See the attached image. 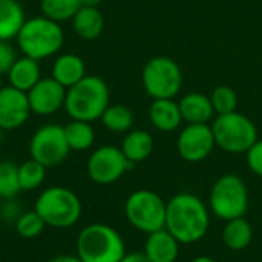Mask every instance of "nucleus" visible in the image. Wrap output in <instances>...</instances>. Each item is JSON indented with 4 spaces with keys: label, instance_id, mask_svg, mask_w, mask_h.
<instances>
[{
    "label": "nucleus",
    "instance_id": "e433bc0d",
    "mask_svg": "<svg viewBox=\"0 0 262 262\" xmlns=\"http://www.w3.org/2000/svg\"><path fill=\"white\" fill-rule=\"evenodd\" d=\"M2 135H3V129L0 127V140H2Z\"/></svg>",
    "mask_w": 262,
    "mask_h": 262
},
{
    "label": "nucleus",
    "instance_id": "c85d7f7f",
    "mask_svg": "<svg viewBox=\"0 0 262 262\" xmlns=\"http://www.w3.org/2000/svg\"><path fill=\"white\" fill-rule=\"evenodd\" d=\"M46 224L41 220V216L35 210H28L21 212L20 216L15 220V230L21 238L32 239L38 236L45 230Z\"/></svg>",
    "mask_w": 262,
    "mask_h": 262
},
{
    "label": "nucleus",
    "instance_id": "a211bd4d",
    "mask_svg": "<svg viewBox=\"0 0 262 262\" xmlns=\"http://www.w3.org/2000/svg\"><path fill=\"white\" fill-rule=\"evenodd\" d=\"M178 104L183 120H186L189 124H204L210 121L215 112L210 97L200 92L184 95Z\"/></svg>",
    "mask_w": 262,
    "mask_h": 262
},
{
    "label": "nucleus",
    "instance_id": "7c9ffc66",
    "mask_svg": "<svg viewBox=\"0 0 262 262\" xmlns=\"http://www.w3.org/2000/svg\"><path fill=\"white\" fill-rule=\"evenodd\" d=\"M17 58L14 48L6 40H0V75L8 74Z\"/></svg>",
    "mask_w": 262,
    "mask_h": 262
},
{
    "label": "nucleus",
    "instance_id": "bb28decb",
    "mask_svg": "<svg viewBox=\"0 0 262 262\" xmlns=\"http://www.w3.org/2000/svg\"><path fill=\"white\" fill-rule=\"evenodd\" d=\"M46 169L41 163L35 160H28L23 164L18 166V181H20V189L23 192H31L38 189L45 178H46Z\"/></svg>",
    "mask_w": 262,
    "mask_h": 262
},
{
    "label": "nucleus",
    "instance_id": "20e7f679",
    "mask_svg": "<svg viewBox=\"0 0 262 262\" xmlns=\"http://www.w3.org/2000/svg\"><path fill=\"white\" fill-rule=\"evenodd\" d=\"M77 256L83 262H120L126 255L121 235L107 224H89L77 236Z\"/></svg>",
    "mask_w": 262,
    "mask_h": 262
},
{
    "label": "nucleus",
    "instance_id": "a878e982",
    "mask_svg": "<svg viewBox=\"0 0 262 262\" xmlns=\"http://www.w3.org/2000/svg\"><path fill=\"white\" fill-rule=\"evenodd\" d=\"M81 0H41L40 9L45 17L54 21L72 20L77 11L81 8Z\"/></svg>",
    "mask_w": 262,
    "mask_h": 262
},
{
    "label": "nucleus",
    "instance_id": "4c0bfd02",
    "mask_svg": "<svg viewBox=\"0 0 262 262\" xmlns=\"http://www.w3.org/2000/svg\"><path fill=\"white\" fill-rule=\"evenodd\" d=\"M3 88V84H2V75H0V89Z\"/></svg>",
    "mask_w": 262,
    "mask_h": 262
},
{
    "label": "nucleus",
    "instance_id": "f03ea898",
    "mask_svg": "<svg viewBox=\"0 0 262 262\" xmlns=\"http://www.w3.org/2000/svg\"><path fill=\"white\" fill-rule=\"evenodd\" d=\"M109 88L97 75H86L66 89L64 111L72 120L92 123L101 118L109 106Z\"/></svg>",
    "mask_w": 262,
    "mask_h": 262
},
{
    "label": "nucleus",
    "instance_id": "4be33fe9",
    "mask_svg": "<svg viewBox=\"0 0 262 262\" xmlns=\"http://www.w3.org/2000/svg\"><path fill=\"white\" fill-rule=\"evenodd\" d=\"M121 152L132 163H141L147 160L154 150V138L147 130H130L123 140Z\"/></svg>",
    "mask_w": 262,
    "mask_h": 262
},
{
    "label": "nucleus",
    "instance_id": "cd10ccee",
    "mask_svg": "<svg viewBox=\"0 0 262 262\" xmlns=\"http://www.w3.org/2000/svg\"><path fill=\"white\" fill-rule=\"evenodd\" d=\"M20 189V181H18V166L2 160L0 161V198L2 200H12Z\"/></svg>",
    "mask_w": 262,
    "mask_h": 262
},
{
    "label": "nucleus",
    "instance_id": "423d86ee",
    "mask_svg": "<svg viewBox=\"0 0 262 262\" xmlns=\"http://www.w3.org/2000/svg\"><path fill=\"white\" fill-rule=\"evenodd\" d=\"M210 210L223 221L241 218L249 209V190L246 183L233 173L220 177L209 196Z\"/></svg>",
    "mask_w": 262,
    "mask_h": 262
},
{
    "label": "nucleus",
    "instance_id": "4468645a",
    "mask_svg": "<svg viewBox=\"0 0 262 262\" xmlns=\"http://www.w3.org/2000/svg\"><path fill=\"white\" fill-rule=\"evenodd\" d=\"M26 94L31 111L37 115H52L64 107L66 88L52 77L40 78L38 83Z\"/></svg>",
    "mask_w": 262,
    "mask_h": 262
},
{
    "label": "nucleus",
    "instance_id": "f8f14e48",
    "mask_svg": "<svg viewBox=\"0 0 262 262\" xmlns=\"http://www.w3.org/2000/svg\"><path fill=\"white\" fill-rule=\"evenodd\" d=\"M216 146L212 126L204 124H189L183 129L178 137V154L183 160L189 163H200L206 160L213 147Z\"/></svg>",
    "mask_w": 262,
    "mask_h": 262
},
{
    "label": "nucleus",
    "instance_id": "9d476101",
    "mask_svg": "<svg viewBox=\"0 0 262 262\" xmlns=\"http://www.w3.org/2000/svg\"><path fill=\"white\" fill-rule=\"evenodd\" d=\"M69 152L71 149L64 137V129L58 124H45L38 127L29 141L31 158L41 163L45 167L60 164Z\"/></svg>",
    "mask_w": 262,
    "mask_h": 262
},
{
    "label": "nucleus",
    "instance_id": "6e6552de",
    "mask_svg": "<svg viewBox=\"0 0 262 262\" xmlns=\"http://www.w3.org/2000/svg\"><path fill=\"white\" fill-rule=\"evenodd\" d=\"M124 213L137 230L147 235L164 229L166 224V203L158 193L147 189L135 190L129 195Z\"/></svg>",
    "mask_w": 262,
    "mask_h": 262
},
{
    "label": "nucleus",
    "instance_id": "ddd939ff",
    "mask_svg": "<svg viewBox=\"0 0 262 262\" xmlns=\"http://www.w3.org/2000/svg\"><path fill=\"white\" fill-rule=\"evenodd\" d=\"M31 112L26 92L11 84L0 89V127L3 130H14L23 126Z\"/></svg>",
    "mask_w": 262,
    "mask_h": 262
},
{
    "label": "nucleus",
    "instance_id": "2eb2a0df",
    "mask_svg": "<svg viewBox=\"0 0 262 262\" xmlns=\"http://www.w3.org/2000/svg\"><path fill=\"white\" fill-rule=\"evenodd\" d=\"M144 253L152 262H175L180 253V243L166 230L149 233Z\"/></svg>",
    "mask_w": 262,
    "mask_h": 262
},
{
    "label": "nucleus",
    "instance_id": "aec40b11",
    "mask_svg": "<svg viewBox=\"0 0 262 262\" xmlns=\"http://www.w3.org/2000/svg\"><path fill=\"white\" fill-rule=\"evenodd\" d=\"M75 34L83 40H95L104 28L103 14L97 6H81L72 17Z\"/></svg>",
    "mask_w": 262,
    "mask_h": 262
},
{
    "label": "nucleus",
    "instance_id": "dca6fc26",
    "mask_svg": "<svg viewBox=\"0 0 262 262\" xmlns=\"http://www.w3.org/2000/svg\"><path fill=\"white\" fill-rule=\"evenodd\" d=\"M86 77L84 60L77 54H61L52 64V78L66 89Z\"/></svg>",
    "mask_w": 262,
    "mask_h": 262
},
{
    "label": "nucleus",
    "instance_id": "0eeeda50",
    "mask_svg": "<svg viewBox=\"0 0 262 262\" xmlns=\"http://www.w3.org/2000/svg\"><path fill=\"white\" fill-rule=\"evenodd\" d=\"M212 130L216 146L230 154H247L258 141L255 123L236 111L218 115L213 121Z\"/></svg>",
    "mask_w": 262,
    "mask_h": 262
},
{
    "label": "nucleus",
    "instance_id": "b1692460",
    "mask_svg": "<svg viewBox=\"0 0 262 262\" xmlns=\"http://www.w3.org/2000/svg\"><path fill=\"white\" fill-rule=\"evenodd\" d=\"M63 129H64V137L71 150H77V152L88 150L95 141V132L91 123L72 120L69 124L63 126Z\"/></svg>",
    "mask_w": 262,
    "mask_h": 262
},
{
    "label": "nucleus",
    "instance_id": "1a4fd4ad",
    "mask_svg": "<svg viewBox=\"0 0 262 262\" xmlns=\"http://www.w3.org/2000/svg\"><path fill=\"white\" fill-rule=\"evenodd\" d=\"M143 86L154 100L173 98L183 84L178 63L169 57H154L143 68Z\"/></svg>",
    "mask_w": 262,
    "mask_h": 262
},
{
    "label": "nucleus",
    "instance_id": "2f4dec72",
    "mask_svg": "<svg viewBox=\"0 0 262 262\" xmlns=\"http://www.w3.org/2000/svg\"><path fill=\"white\" fill-rule=\"evenodd\" d=\"M247 164L252 172L262 178V141H256L247 152Z\"/></svg>",
    "mask_w": 262,
    "mask_h": 262
},
{
    "label": "nucleus",
    "instance_id": "9b49d317",
    "mask_svg": "<svg viewBox=\"0 0 262 262\" xmlns=\"http://www.w3.org/2000/svg\"><path fill=\"white\" fill-rule=\"evenodd\" d=\"M132 166L120 147L101 146L88 160V175L94 183L106 186L118 181Z\"/></svg>",
    "mask_w": 262,
    "mask_h": 262
},
{
    "label": "nucleus",
    "instance_id": "7ed1b4c3",
    "mask_svg": "<svg viewBox=\"0 0 262 262\" xmlns=\"http://www.w3.org/2000/svg\"><path fill=\"white\" fill-rule=\"evenodd\" d=\"M15 38L23 55L38 61L57 54L61 49L64 34L58 21L40 15L28 18Z\"/></svg>",
    "mask_w": 262,
    "mask_h": 262
},
{
    "label": "nucleus",
    "instance_id": "72a5a7b5",
    "mask_svg": "<svg viewBox=\"0 0 262 262\" xmlns=\"http://www.w3.org/2000/svg\"><path fill=\"white\" fill-rule=\"evenodd\" d=\"M48 262H83L77 255L72 256V255H58V256H54L51 258Z\"/></svg>",
    "mask_w": 262,
    "mask_h": 262
},
{
    "label": "nucleus",
    "instance_id": "393cba45",
    "mask_svg": "<svg viewBox=\"0 0 262 262\" xmlns=\"http://www.w3.org/2000/svg\"><path fill=\"white\" fill-rule=\"evenodd\" d=\"M103 126L115 134L127 132L134 124V114L129 107L123 104H109L107 109L103 112L101 118Z\"/></svg>",
    "mask_w": 262,
    "mask_h": 262
},
{
    "label": "nucleus",
    "instance_id": "5701e85b",
    "mask_svg": "<svg viewBox=\"0 0 262 262\" xmlns=\"http://www.w3.org/2000/svg\"><path fill=\"white\" fill-rule=\"evenodd\" d=\"M226 223L227 224L223 230L224 244L233 252H239V250L247 249L252 243V238H253L252 224L244 216L235 218V220H230Z\"/></svg>",
    "mask_w": 262,
    "mask_h": 262
},
{
    "label": "nucleus",
    "instance_id": "412c9836",
    "mask_svg": "<svg viewBox=\"0 0 262 262\" xmlns=\"http://www.w3.org/2000/svg\"><path fill=\"white\" fill-rule=\"evenodd\" d=\"M25 21L23 6L17 0H0V40L15 38Z\"/></svg>",
    "mask_w": 262,
    "mask_h": 262
},
{
    "label": "nucleus",
    "instance_id": "f3484780",
    "mask_svg": "<svg viewBox=\"0 0 262 262\" xmlns=\"http://www.w3.org/2000/svg\"><path fill=\"white\" fill-rule=\"evenodd\" d=\"M149 117L152 124L161 132H172L183 121L180 104L173 101V98L154 100L149 109Z\"/></svg>",
    "mask_w": 262,
    "mask_h": 262
},
{
    "label": "nucleus",
    "instance_id": "c9c22d12",
    "mask_svg": "<svg viewBox=\"0 0 262 262\" xmlns=\"http://www.w3.org/2000/svg\"><path fill=\"white\" fill-rule=\"evenodd\" d=\"M192 262H216L215 259H212V258H209V256H198V258H195Z\"/></svg>",
    "mask_w": 262,
    "mask_h": 262
},
{
    "label": "nucleus",
    "instance_id": "f704fd0d",
    "mask_svg": "<svg viewBox=\"0 0 262 262\" xmlns=\"http://www.w3.org/2000/svg\"><path fill=\"white\" fill-rule=\"evenodd\" d=\"M100 3H101V0H81L83 6H97L98 8Z\"/></svg>",
    "mask_w": 262,
    "mask_h": 262
},
{
    "label": "nucleus",
    "instance_id": "c756f323",
    "mask_svg": "<svg viewBox=\"0 0 262 262\" xmlns=\"http://www.w3.org/2000/svg\"><path fill=\"white\" fill-rule=\"evenodd\" d=\"M212 104H213V111L218 115H224V114H230L236 111L238 106V95L236 92L226 84H221L218 88H215V91L210 95Z\"/></svg>",
    "mask_w": 262,
    "mask_h": 262
},
{
    "label": "nucleus",
    "instance_id": "473e14b6",
    "mask_svg": "<svg viewBox=\"0 0 262 262\" xmlns=\"http://www.w3.org/2000/svg\"><path fill=\"white\" fill-rule=\"evenodd\" d=\"M120 262H152L144 252H132V253H126L123 256V259Z\"/></svg>",
    "mask_w": 262,
    "mask_h": 262
},
{
    "label": "nucleus",
    "instance_id": "f257e3e1",
    "mask_svg": "<svg viewBox=\"0 0 262 262\" xmlns=\"http://www.w3.org/2000/svg\"><path fill=\"white\" fill-rule=\"evenodd\" d=\"M210 224L206 204L192 193H178L166 203L164 229L180 244H195L201 241Z\"/></svg>",
    "mask_w": 262,
    "mask_h": 262
},
{
    "label": "nucleus",
    "instance_id": "39448f33",
    "mask_svg": "<svg viewBox=\"0 0 262 262\" xmlns=\"http://www.w3.org/2000/svg\"><path fill=\"white\" fill-rule=\"evenodd\" d=\"M48 227L68 229L77 224L81 216V201L68 187L52 186L43 190L34 206Z\"/></svg>",
    "mask_w": 262,
    "mask_h": 262
},
{
    "label": "nucleus",
    "instance_id": "6ab92c4d",
    "mask_svg": "<svg viewBox=\"0 0 262 262\" xmlns=\"http://www.w3.org/2000/svg\"><path fill=\"white\" fill-rule=\"evenodd\" d=\"M8 78H9V84L12 88L28 92L41 78L40 77V64L37 60H34L31 57H26V55L18 57L14 61L12 68L9 69Z\"/></svg>",
    "mask_w": 262,
    "mask_h": 262
}]
</instances>
